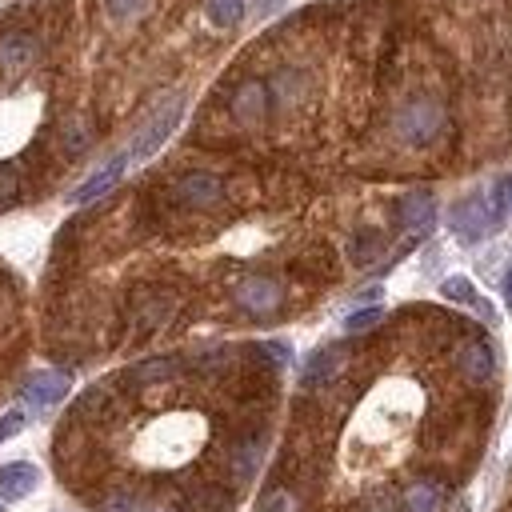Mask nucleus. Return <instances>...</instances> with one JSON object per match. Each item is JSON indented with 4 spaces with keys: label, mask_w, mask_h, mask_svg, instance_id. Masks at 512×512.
<instances>
[{
    "label": "nucleus",
    "mask_w": 512,
    "mask_h": 512,
    "mask_svg": "<svg viewBox=\"0 0 512 512\" xmlns=\"http://www.w3.org/2000/svg\"><path fill=\"white\" fill-rule=\"evenodd\" d=\"M448 132V112L436 96H408L392 112V136L408 148H428Z\"/></svg>",
    "instance_id": "nucleus-1"
},
{
    "label": "nucleus",
    "mask_w": 512,
    "mask_h": 512,
    "mask_svg": "<svg viewBox=\"0 0 512 512\" xmlns=\"http://www.w3.org/2000/svg\"><path fill=\"white\" fill-rule=\"evenodd\" d=\"M168 200L176 208H184V212H212V208L224 204V180L216 172H204V168L184 172V176L172 180Z\"/></svg>",
    "instance_id": "nucleus-2"
},
{
    "label": "nucleus",
    "mask_w": 512,
    "mask_h": 512,
    "mask_svg": "<svg viewBox=\"0 0 512 512\" xmlns=\"http://www.w3.org/2000/svg\"><path fill=\"white\" fill-rule=\"evenodd\" d=\"M180 112H184V96H168V100L144 120V128L136 132V140H132V148H128V160L152 156V152L172 136V128L180 124Z\"/></svg>",
    "instance_id": "nucleus-3"
},
{
    "label": "nucleus",
    "mask_w": 512,
    "mask_h": 512,
    "mask_svg": "<svg viewBox=\"0 0 512 512\" xmlns=\"http://www.w3.org/2000/svg\"><path fill=\"white\" fill-rule=\"evenodd\" d=\"M232 300H236V308H244L248 316H272V312H280V304H284V284H280L276 276L252 272V276L236 280Z\"/></svg>",
    "instance_id": "nucleus-4"
},
{
    "label": "nucleus",
    "mask_w": 512,
    "mask_h": 512,
    "mask_svg": "<svg viewBox=\"0 0 512 512\" xmlns=\"http://www.w3.org/2000/svg\"><path fill=\"white\" fill-rule=\"evenodd\" d=\"M260 456H264V432H260V428L240 432V436L224 448V476H228V488H244V484L256 476Z\"/></svg>",
    "instance_id": "nucleus-5"
},
{
    "label": "nucleus",
    "mask_w": 512,
    "mask_h": 512,
    "mask_svg": "<svg viewBox=\"0 0 512 512\" xmlns=\"http://www.w3.org/2000/svg\"><path fill=\"white\" fill-rule=\"evenodd\" d=\"M268 108H272V92H268L264 80H240V84L232 88V96H228V116H232L236 124H244V128L264 124Z\"/></svg>",
    "instance_id": "nucleus-6"
},
{
    "label": "nucleus",
    "mask_w": 512,
    "mask_h": 512,
    "mask_svg": "<svg viewBox=\"0 0 512 512\" xmlns=\"http://www.w3.org/2000/svg\"><path fill=\"white\" fill-rule=\"evenodd\" d=\"M172 308H176V300H172V292H168V288L144 284V288H136L128 316H132L136 332H156V328H160V324L172 316Z\"/></svg>",
    "instance_id": "nucleus-7"
},
{
    "label": "nucleus",
    "mask_w": 512,
    "mask_h": 512,
    "mask_svg": "<svg viewBox=\"0 0 512 512\" xmlns=\"http://www.w3.org/2000/svg\"><path fill=\"white\" fill-rule=\"evenodd\" d=\"M452 232L464 240V244H476V240H484L492 228H496V212L488 208V200L484 196H468V200H460L456 208H452Z\"/></svg>",
    "instance_id": "nucleus-8"
},
{
    "label": "nucleus",
    "mask_w": 512,
    "mask_h": 512,
    "mask_svg": "<svg viewBox=\"0 0 512 512\" xmlns=\"http://www.w3.org/2000/svg\"><path fill=\"white\" fill-rule=\"evenodd\" d=\"M36 56H40V40L28 28H12L0 36V72L20 76L24 68H32Z\"/></svg>",
    "instance_id": "nucleus-9"
},
{
    "label": "nucleus",
    "mask_w": 512,
    "mask_h": 512,
    "mask_svg": "<svg viewBox=\"0 0 512 512\" xmlns=\"http://www.w3.org/2000/svg\"><path fill=\"white\" fill-rule=\"evenodd\" d=\"M180 368H184V360L180 356H152V360H140V364H132V368H124V376H120V388H152V384H168L172 376H180Z\"/></svg>",
    "instance_id": "nucleus-10"
},
{
    "label": "nucleus",
    "mask_w": 512,
    "mask_h": 512,
    "mask_svg": "<svg viewBox=\"0 0 512 512\" xmlns=\"http://www.w3.org/2000/svg\"><path fill=\"white\" fill-rule=\"evenodd\" d=\"M68 396V372H56V368H44V372H32L20 388V400L32 404V408H52Z\"/></svg>",
    "instance_id": "nucleus-11"
},
{
    "label": "nucleus",
    "mask_w": 512,
    "mask_h": 512,
    "mask_svg": "<svg viewBox=\"0 0 512 512\" xmlns=\"http://www.w3.org/2000/svg\"><path fill=\"white\" fill-rule=\"evenodd\" d=\"M396 220L408 228V232H428L432 220H436V200L428 192H404L400 204H396Z\"/></svg>",
    "instance_id": "nucleus-12"
},
{
    "label": "nucleus",
    "mask_w": 512,
    "mask_h": 512,
    "mask_svg": "<svg viewBox=\"0 0 512 512\" xmlns=\"http://www.w3.org/2000/svg\"><path fill=\"white\" fill-rule=\"evenodd\" d=\"M128 164H132V160H128V152L112 156V160H108L100 172H92V176H88V180H84V184L72 192V200H76V204H92L96 196H104V192H108V188H112V184L124 176V168H128Z\"/></svg>",
    "instance_id": "nucleus-13"
},
{
    "label": "nucleus",
    "mask_w": 512,
    "mask_h": 512,
    "mask_svg": "<svg viewBox=\"0 0 512 512\" xmlns=\"http://www.w3.org/2000/svg\"><path fill=\"white\" fill-rule=\"evenodd\" d=\"M456 368H460L472 384H484V380L492 376V368H496L492 348H488L484 340H464V344L456 348Z\"/></svg>",
    "instance_id": "nucleus-14"
},
{
    "label": "nucleus",
    "mask_w": 512,
    "mask_h": 512,
    "mask_svg": "<svg viewBox=\"0 0 512 512\" xmlns=\"http://www.w3.org/2000/svg\"><path fill=\"white\" fill-rule=\"evenodd\" d=\"M268 92H272V104L276 108H296L304 96H308V76L300 68H280L272 80H268Z\"/></svg>",
    "instance_id": "nucleus-15"
},
{
    "label": "nucleus",
    "mask_w": 512,
    "mask_h": 512,
    "mask_svg": "<svg viewBox=\"0 0 512 512\" xmlns=\"http://www.w3.org/2000/svg\"><path fill=\"white\" fill-rule=\"evenodd\" d=\"M440 496H444V488L436 484V480H428V476H420V480H412L404 492H400V512H436L440 508Z\"/></svg>",
    "instance_id": "nucleus-16"
},
{
    "label": "nucleus",
    "mask_w": 512,
    "mask_h": 512,
    "mask_svg": "<svg viewBox=\"0 0 512 512\" xmlns=\"http://www.w3.org/2000/svg\"><path fill=\"white\" fill-rule=\"evenodd\" d=\"M340 376V348H316L304 364V388H324Z\"/></svg>",
    "instance_id": "nucleus-17"
},
{
    "label": "nucleus",
    "mask_w": 512,
    "mask_h": 512,
    "mask_svg": "<svg viewBox=\"0 0 512 512\" xmlns=\"http://www.w3.org/2000/svg\"><path fill=\"white\" fill-rule=\"evenodd\" d=\"M36 488V468L28 460H12L0 468V500H20Z\"/></svg>",
    "instance_id": "nucleus-18"
},
{
    "label": "nucleus",
    "mask_w": 512,
    "mask_h": 512,
    "mask_svg": "<svg viewBox=\"0 0 512 512\" xmlns=\"http://www.w3.org/2000/svg\"><path fill=\"white\" fill-rule=\"evenodd\" d=\"M188 512H232V488L220 480H204L188 496Z\"/></svg>",
    "instance_id": "nucleus-19"
},
{
    "label": "nucleus",
    "mask_w": 512,
    "mask_h": 512,
    "mask_svg": "<svg viewBox=\"0 0 512 512\" xmlns=\"http://www.w3.org/2000/svg\"><path fill=\"white\" fill-rule=\"evenodd\" d=\"M380 252H384V232H380V228H360V232H352V240H348L352 264H372Z\"/></svg>",
    "instance_id": "nucleus-20"
},
{
    "label": "nucleus",
    "mask_w": 512,
    "mask_h": 512,
    "mask_svg": "<svg viewBox=\"0 0 512 512\" xmlns=\"http://www.w3.org/2000/svg\"><path fill=\"white\" fill-rule=\"evenodd\" d=\"M256 512H304V504H300V496H296L284 480H276V484H268V488H264V496H260Z\"/></svg>",
    "instance_id": "nucleus-21"
},
{
    "label": "nucleus",
    "mask_w": 512,
    "mask_h": 512,
    "mask_svg": "<svg viewBox=\"0 0 512 512\" xmlns=\"http://www.w3.org/2000/svg\"><path fill=\"white\" fill-rule=\"evenodd\" d=\"M204 8H208V20H212L216 28H232V24H240V16H244V0H208Z\"/></svg>",
    "instance_id": "nucleus-22"
},
{
    "label": "nucleus",
    "mask_w": 512,
    "mask_h": 512,
    "mask_svg": "<svg viewBox=\"0 0 512 512\" xmlns=\"http://www.w3.org/2000/svg\"><path fill=\"white\" fill-rule=\"evenodd\" d=\"M492 212H496V220H504L512 212V176H500L492 184Z\"/></svg>",
    "instance_id": "nucleus-23"
},
{
    "label": "nucleus",
    "mask_w": 512,
    "mask_h": 512,
    "mask_svg": "<svg viewBox=\"0 0 512 512\" xmlns=\"http://www.w3.org/2000/svg\"><path fill=\"white\" fill-rule=\"evenodd\" d=\"M440 292H444L448 300H464V304H472V300H476V288H472V280H468V276H448Z\"/></svg>",
    "instance_id": "nucleus-24"
},
{
    "label": "nucleus",
    "mask_w": 512,
    "mask_h": 512,
    "mask_svg": "<svg viewBox=\"0 0 512 512\" xmlns=\"http://www.w3.org/2000/svg\"><path fill=\"white\" fill-rule=\"evenodd\" d=\"M380 316H384V308H360V312H352V316L344 320V332H364V328H372Z\"/></svg>",
    "instance_id": "nucleus-25"
},
{
    "label": "nucleus",
    "mask_w": 512,
    "mask_h": 512,
    "mask_svg": "<svg viewBox=\"0 0 512 512\" xmlns=\"http://www.w3.org/2000/svg\"><path fill=\"white\" fill-rule=\"evenodd\" d=\"M16 192H20L16 172H12V168H0V208H8V204L16 200Z\"/></svg>",
    "instance_id": "nucleus-26"
},
{
    "label": "nucleus",
    "mask_w": 512,
    "mask_h": 512,
    "mask_svg": "<svg viewBox=\"0 0 512 512\" xmlns=\"http://www.w3.org/2000/svg\"><path fill=\"white\" fill-rule=\"evenodd\" d=\"M104 8H108V16L128 20V16H136V12L144 8V0H104Z\"/></svg>",
    "instance_id": "nucleus-27"
},
{
    "label": "nucleus",
    "mask_w": 512,
    "mask_h": 512,
    "mask_svg": "<svg viewBox=\"0 0 512 512\" xmlns=\"http://www.w3.org/2000/svg\"><path fill=\"white\" fill-rule=\"evenodd\" d=\"M64 148H68V152H80V148H88V128H84V124H72V128H64Z\"/></svg>",
    "instance_id": "nucleus-28"
},
{
    "label": "nucleus",
    "mask_w": 512,
    "mask_h": 512,
    "mask_svg": "<svg viewBox=\"0 0 512 512\" xmlns=\"http://www.w3.org/2000/svg\"><path fill=\"white\" fill-rule=\"evenodd\" d=\"M20 428H24V412H4V416H0V444H4L8 436H16Z\"/></svg>",
    "instance_id": "nucleus-29"
},
{
    "label": "nucleus",
    "mask_w": 512,
    "mask_h": 512,
    "mask_svg": "<svg viewBox=\"0 0 512 512\" xmlns=\"http://www.w3.org/2000/svg\"><path fill=\"white\" fill-rule=\"evenodd\" d=\"M356 512H400V504L388 500V496H376V500H364Z\"/></svg>",
    "instance_id": "nucleus-30"
},
{
    "label": "nucleus",
    "mask_w": 512,
    "mask_h": 512,
    "mask_svg": "<svg viewBox=\"0 0 512 512\" xmlns=\"http://www.w3.org/2000/svg\"><path fill=\"white\" fill-rule=\"evenodd\" d=\"M504 296H508V304H512V268H508V276H504Z\"/></svg>",
    "instance_id": "nucleus-31"
},
{
    "label": "nucleus",
    "mask_w": 512,
    "mask_h": 512,
    "mask_svg": "<svg viewBox=\"0 0 512 512\" xmlns=\"http://www.w3.org/2000/svg\"><path fill=\"white\" fill-rule=\"evenodd\" d=\"M260 4H264V8H276V4H280V0H260Z\"/></svg>",
    "instance_id": "nucleus-32"
}]
</instances>
